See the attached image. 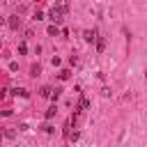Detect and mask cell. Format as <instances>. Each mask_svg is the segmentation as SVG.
Here are the masks:
<instances>
[{
    "label": "cell",
    "instance_id": "cell-14",
    "mask_svg": "<svg viewBox=\"0 0 147 147\" xmlns=\"http://www.w3.org/2000/svg\"><path fill=\"white\" fill-rule=\"evenodd\" d=\"M60 78H62V80H64V78H69V71H67V69H62V71H60Z\"/></svg>",
    "mask_w": 147,
    "mask_h": 147
},
{
    "label": "cell",
    "instance_id": "cell-2",
    "mask_svg": "<svg viewBox=\"0 0 147 147\" xmlns=\"http://www.w3.org/2000/svg\"><path fill=\"white\" fill-rule=\"evenodd\" d=\"M83 39H85V41H94V39H96V30H85V32H83Z\"/></svg>",
    "mask_w": 147,
    "mask_h": 147
},
{
    "label": "cell",
    "instance_id": "cell-11",
    "mask_svg": "<svg viewBox=\"0 0 147 147\" xmlns=\"http://www.w3.org/2000/svg\"><path fill=\"white\" fill-rule=\"evenodd\" d=\"M80 108H83V110H87V108H90V99H87V96H83V99H80Z\"/></svg>",
    "mask_w": 147,
    "mask_h": 147
},
{
    "label": "cell",
    "instance_id": "cell-16",
    "mask_svg": "<svg viewBox=\"0 0 147 147\" xmlns=\"http://www.w3.org/2000/svg\"><path fill=\"white\" fill-rule=\"evenodd\" d=\"M5 96H7V90H2V87H0V99H5Z\"/></svg>",
    "mask_w": 147,
    "mask_h": 147
},
{
    "label": "cell",
    "instance_id": "cell-10",
    "mask_svg": "<svg viewBox=\"0 0 147 147\" xmlns=\"http://www.w3.org/2000/svg\"><path fill=\"white\" fill-rule=\"evenodd\" d=\"M18 53H21V55H25V53H28V44H25V41H21V44H18Z\"/></svg>",
    "mask_w": 147,
    "mask_h": 147
},
{
    "label": "cell",
    "instance_id": "cell-9",
    "mask_svg": "<svg viewBox=\"0 0 147 147\" xmlns=\"http://www.w3.org/2000/svg\"><path fill=\"white\" fill-rule=\"evenodd\" d=\"M94 41H96V48H99V53H101V51L106 48V41H103V39H99V37H96Z\"/></svg>",
    "mask_w": 147,
    "mask_h": 147
},
{
    "label": "cell",
    "instance_id": "cell-15",
    "mask_svg": "<svg viewBox=\"0 0 147 147\" xmlns=\"http://www.w3.org/2000/svg\"><path fill=\"white\" fill-rule=\"evenodd\" d=\"M41 129H44V131H46V133H53V126H51V124H44V126H41Z\"/></svg>",
    "mask_w": 147,
    "mask_h": 147
},
{
    "label": "cell",
    "instance_id": "cell-8",
    "mask_svg": "<svg viewBox=\"0 0 147 147\" xmlns=\"http://www.w3.org/2000/svg\"><path fill=\"white\" fill-rule=\"evenodd\" d=\"M60 92H62L60 87H55V90H51V96H48V99H53V101H57V99H60Z\"/></svg>",
    "mask_w": 147,
    "mask_h": 147
},
{
    "label": "cell",
    "instance_id": "cell-13",
    "mask_svg": "<svg viewBox=\"0 0 147 147\" xmlns=\"http://www.w3.org/2000/svg\"><path fill=\"white\" fill-rule=\"evenodd\" d=\"M32 18H34V21H41V18H44V14H41V11H34V16H32Z\"/></svg>",
    "mask_w": 147,
    "mask_h": 147
},
{
    "label": "cell",
    "instance_id": "cell-1",
    "mask_svg": "<svg viewBox=\"0 0 147 147\" xmlns=\"http://www.w3.org/2000/svg\"><path fill=\"white\" fill-rule=\"evenodd\" d=\"M62 16H64V11H62L60 7H51V11H48V18H51L53 23H60V21H62Z\"/></svg>",
    "mask_w": 147,
    "mask_h": 147
},
{
    "label": "cell",
    "instance_id": "cell-4",
    "mask_svg": "<svg viewBox=\"0 0 147 147\" xmlns=\"http://www.w3.org/2000/svg\"><path fill=\"white\" fill-rule=\"evenodd\" d=\"M55 115H57V106H55V103H53V106H51V108H48V110H46V119H53V117H55Z\"/></svg>",
    "mask_w": 147,
    "mask_h": 147
},
{
    "label": "cell",
    "instance_id": "cell-7",
    "mask_svg": "<svg viewBox=\"0 0 147 147\" xmlns=\"http://www.w3.org/2000/svg\"><path fill=\"white\" fill-rule=\"evenodd\" d=\"M55 7H60V9L67 14V9H69V2H67V0H57V2H55Z\"/></svg>",
    "mask_w": 147,
    "mask_h": 147
},
{
    "label": "cell",
    "instance_id": "cell-6",
    "mask_svg": "<svg viewBox=\"0 0 147 147\" xmlns=\"http://www.w3.org/2000/svg\"><path fill=\"white\" fill-rule=\"evenodd\" d=\"M48 34H51V37H57V34H60V28H57V23H55V25H48Z\"/></svg>",
    "mask_w": 147,
    "mask_h": 147
},
{
    "label": "cell",
    "instance_id": "cell-12",
    "mask_svg": "<svg viewBox=\"0 0 147 147\" xmlns=\"http://www.w3.org/2000/svg\"><path fill=\"white\" fill-rule=\"evenodd\" d=\"M41 96L48 99V96H51V87H41Z\"/></svg>",
    "mask_w": 147,
    "mask_h": 147
},
{
    "label": "cell",
    "instance_id": "cell-3",
    "mask_svg": "<svg viewBox=\"0 0 147 147\" xmlns=\"http://www.w3.org/2000/svg\"><path fill=\"white\" fill-rule=\"evenodd\" d=\"M18 25H21V18H18V16H9V28H11V30H16Z\"/></svg>",
    "mask_w": 147,
    "mask_h": 147
},
{
    "label": "cell",
    "instance_id": "cell-5",
    "mask_svg": "<svg viewBox=\"0 0 147 147\" xmlns=\"http://www.w3.org/2000/svg\"><path fill=\"white\" fill-rule=\"evenodd\" d=\"M11 92H14L16 96H23V99H28V90H23V87H14Z\"/></svg>",
    "mask_w": 147,
    "mask_h": 147
}]
</instances>
